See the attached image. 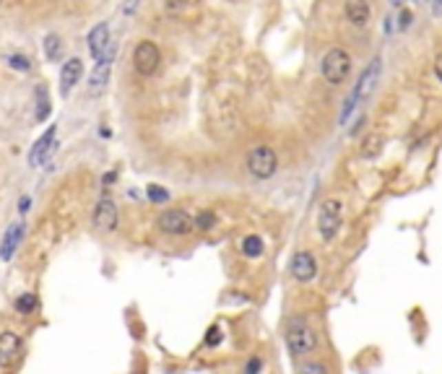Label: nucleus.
I'll use <instances>...</instances> for the list:
<instances>
[{
    "label": "nucleus",
    "mask_w": 442,
    "mask_h": 374,
    "mask_svg": "<svg viewBox=\"0 0 442 374\" xmlns=\"http://www.w3.org/2000/svg\"><path fill=\"white\" fill-rule=\"evenodd\" d=\"M377 76H380V58H375L372 63H370V68L361 73L359 83H357V89L351 91V96H354L357 102H364V99L372 94L375 83H377Z\"/></svg>",
    "instance_id": "nucleus-14"
},
{
    "label": "nucleus",
    "mask_w": 442,
    "mask_h": 374,
    "mask_svg": "<svg viewBox=\"0 0 442 374\" xmlns=\"http://www.w3.org/2000/svg\"><path fill=\"white\" fill-rule=\"evenodd\" d=\"M289 270H291V276L299 280V283H310V280L317 276V260H315L313 252H307V250H299L297 255L291 257Z\"/></svg>",
    "instance_id": "nucleus-9"
},
{
    "label": "nucleus",
    "mask_w": 442,
    "mask_h": 374,
    "mask_svg": "<svg viewBox=\"0 0 442 374\" xmlns=\"http://www.w3.org/2000/svg\"><path fill=\"white\" fill-rule=\"evenodd\" d=\"M6 63H8L13 70H21V73H29V70H32V60L26 58V55H6Z\"/></svg>",
    "instance_id": "nucleus-22"
},
{
    "label": "nucleus",
    "mask_w": 442,
    "mask_h": 374,
    "mask_svg": "<svg viewBox=\"0 0 442 374\" xmlns=\"http://www.w3.org/2000/svg\"><path fill=\"white\" fill-rule=\"evenodd\" d=\"M36 307H39V299H36L34 294H21V296L13 302V309H16L19 315H32V312H36Z\"/></svg>",
    "instance_id": "nucleus-19"
},
{
    "label": "nucleus",
    "mask_w": 442,
    "mask_h": 374,
    "mask_svg": "<svg viewBox=\"0 0 442 374\" xmlns=\"http://www.w3.org/2000/svg\"><path fill=\"white\" fill-rule=\"evenodd\" d=\"M263 369V359L260 356H253L250 362H247V366H244V374H257Z\"/></svg>",
    "instance_id": "nucleus-28"
},
{
    "label": "nucleus",
    "mask_w": 442,
    "mask_h": 374,
    "mask_svg": "<svg viewBox=\"0 0 442 374\" xmlns=\"http://www.w3.org/2000/svg\"><path fill=\"white\" fill-rule=\"evenodd\" d=\"M247 169L255 179H271L279 169V156L271 146H257L247 153Z\"/></svg>",
    "instance_id": "nucleus-4"
},
{
    "label": "nucleus",
    "mask_w": 442,
    "mask_h": 374,
    "mask_svg": "<svg viewBox=\"0 0 442 374\" xmlns=\"http://www.w3.org/2000/svg\"><path fill=\"white\" fill-rule=\"evenodd\" d=\"M190 6H193V0H167V3H164V11L180 13V11H185V8H190Z\"/></svg>",
    "instance_id": "nucleus-25"
},
{
    "label": "nucleus",
    "mask_w": 442,
    "mask_h": 374,
    "mask_svg": "<svg viewBox=\"0 0 442 374\" xmlns=\"http://www.w3.org/2000/svg\"><path fill=\"white\" fill-rule=\"evenodd\" d=\"M23 223H11L8 226V232H6V236H3V242H0V260L3 263H8L13 255H16V250H19V245H21L23 239Z\"/></svg>",
    "instance_id": "nucleus-15"
},
{
    "label": "nucleus",
    "mask_w": 442,
    "mask_h": 374,
    "mask_svg": "<svg viewBox=\"0 0 442 374\" xmlns=\"http://www.w3.org/2000/svg\"><path fill=\"white\" fill-rule=\"evenodd\" d=\"M23 353V340L13 333V330H3L0 333V369H11L19 364Z\"/></svg>",
    "instance_id": "nucleus-7"
},
{
    "label": "nucleus",
    "mask_w": 442,
    "mask_h": 374,
    "mask_svg": "<svg viewBox=\"0 0 442 374\" xmlns=\"http://www.w3.org/2000/svg\"><path fill=\"white\" fill-rule=\"evenodd\" d=\"M94 226L99 229V232H115L117 223H120V210H117V203L112 198H102L96 203V208H94V216H92Z\"/></svg>",
    "instance_id": "nucleus-8"
},
{
    "label": "nucleus",
    "mask_w": 442,
    "mask_h": 374,
    "mask_svg": "<svg viewBox=\"0 0 442 374\" xmlns=\"http://www.w3.org/2000/svg\"><path fill=\"white\" fill-rule=\"evenodd\" d=\"M380 146H383V138H380V135H372L370 140H364L361 156H364V159H372V156H377V153H380Z\"/></svg>",
    "instance_id": "nucleus-23"
},
{
    "label": "nucleus",
    "mask_w": 442,
    "mask_h": 374,
    "mask_svg": "<svg viewBox=\"0 0 442 374\" xmlns=\"http://www.w3.org/2000/svg\"><path fill=\"white\" fill-rule=\"evenodd\" d=\"M263 250H266V245H263V239H260L257 234L244 236V242H242V255L244 257H260L263 255Z\"/></svg>",
    "instance_id": "nucleus-20"
},
{
    "label": "nucleus",
    "mask_w": 442,
    "mask_h": 374,
    "mask_svg": "<svg viewBox=\"0 0 442 374\" xmlns=\"http://www.w3.org/2000/svg\"><path fill=\"white\" fill-rule=\"evenodd\" d=\"M146 198L151 200V203H167V200H169V192H167L162 185H149L146 187Z\"/></svg>",
    "instance_id": "nucleus-24"
},
{
    "label": "nucleus",
    "mask_w": 442,
    "mask_h": 374,
    "mask_svg": "<svg viewBox=\"0 0 442 374\" xmlns=\"http://www.w3.org/2000/svg\"><path fill=\"white\" fill-rule=\"evenodd\" d=\"M29 206H32V198H29V195H23V198L19 200V210H21V213H26V210H29Z\"/></svg>",
    "instance_id": "nucleus-31"
},
{
    "label": "nucleus",
    "mask_w": 442,
    "mask_h": 374,
    "mask_svg": "<svg viewBox=\"0 0 442 374\" xmlns=\"http://www.w3.org/2000/svg\"><path fill=\"white\" fill-rule=\"evenodd\" d=\"M112 55H115V50H109L107 58L96 60V68L89 76V94L92 96H102L105 94L107 83H109V73H112Z\"/></svg>",
    "instance_id": "nucleus-11"
},
{
    "label": "nucleus",
    "mask_w": 442,
    "mask_h": 374,
    "mask_svg": "<svg viewBox=\"0 0 442 374\" xmlns=\"http://www.w3.org/2000/svg\"><path fill=\"white\" fill-rule=\"evenodd\" d=\"M156 226H159L164 234H172V236H185V234L196 232L193 219L187 216L185 210H177V208H169V210H164V213H159Z\"/></svg>",
    "instance_id": "nucleus-6"
},
{
    "label": "nucleus",
    "mask_w": 442,
    "mask_h": 374,
    "mask_svg": "<svg viewBox=\"0 0 442 374\" xmlns=\"http://www.w3.org/2000/svg\"><path fill=\"white\" fill-rule=\"evenodd\" d=\"M370 16H372V8L367 0H346V19L354 26H367Z\"/></svg>",
    "instance_id": "nucleus-16"
},
{
    "label": "nucleus",
    "mask_w": 442,
    "mask_h": 374,
    "mask_svg": "<svg viewBox=\"0 0 442 374\" xmlns=\"http://www.w3.org/2000/svg\"><path fill=\"white\" fill-rule=\"evenodd\" d=\"M138 3H140V0H125L123 13H125V16H133V13H136V8H138Z\"/></svg>",
    "instance_id": "nucleus-30"
},
{
    "label": "nucleus",
    "mask_w": 442,
    "mask_h": 374,
    "mask_svg": "<svg viewBox=\"0 0 442 374\" xmlns=\"http://www.w3.org/2000/svg\"><path fill=\"white\" fill-rule=\"evenodd\" d=\"M221 338H224V336H221L219 327H211L209 333H206V346H211V349H213V346H219V343H221Z\"/></svg>",
    "instance_id": "nucleus-27"
},
{
    "label": "nucleus",
    "mask_w": 442,
    "mask_h": 374,
    "mask_svg": "<svg viewBox=\"0 0 442 374\" xmlns=\"http://www.w3.org/2000/svg\"><path fill=\"white\" fill-rule=\"evenodd\" d=\"M403 3H406V0H390V6H396V8H401Z\"/></svg>",
    "instance_id": "nucleus-34"
},
{
    "label": "nucleus",
    "mask_w": 442,
    "mask_h": 374,
    "mask_svg": "<svg viewBox=\"0 0 442 374\" xmlns=\"http://www.w3.org/2000/svg\"><path fill=\"white\" fill-rule=\"evenodd\" d=\"M55 125H50L47 128V133L42 135V138L34 143V148H32V153H29V164L32 166H42V164L52 156V153L58 151V140H55Z\"/></svg>",
    "instance_id": "nucleus-12"
},
{
    "label": "nucleus",
    "mask_w": 442,
    "mask_h": 374,
    "mask_svg": "<svg viewBox=\"0 0 442 374\" xmlns=\"http://www.w3.org/2000/svg\"><path fill=\"white\" fill-rule=\"evenodd\" d=\"M159 63H162V52H159L156 42H151V39H143V42H138V47L133 50V68H136V73L143 76V78L154 76V73L159 70Z\"/></svg>",
    "instance_id": "nucleus-5"
},
{
    "label": "nucleus",
    "mask_w": 442,
    "mask_h": 374,
    "mask_svg": "<svg viewBox=\"0 0 442 374\" xmlns=\"http://www.w3.org/2000/svg\"><path fill=\"white\" fill-rule=\"evenodd\" d=\"M434 73H437V78L442 81V52L434 58Z\"/></svg>",
    "instance_id": "nucleus-32"
},
{
    "label": "nucleus",
    "mask_w": 442,
    "mask_h": 374,
    "mask_svg": "<svg viewBox=\"0 0 442 374\" xmlns=\"http://www.w3.org/2000/svg\"><path fill=\"white\" fill-rule=\"evenodd\" d=\"M341 223H344V206H341V200L336 198L326 200L320 206V213H317V232H320V236L326 242L336 239V234L341 232Z\"/></svg>",
    "instance_id": "nucleus-3"
},
{
    "label": "nucleus",
    "mask_w": 442,
    "mask_h": 374,
    "mask_svg": "<svg viewBox=\"0 0 442 374\" xmlns=\"http://www.w3.org/2000/svg\"><path fill=\"white\" fill-rule=\"evenodd\" d=\"M81 73L83 63L78 58H70L63 63V68H60V94H63V99L70 96V91L76 89V83L81 81Z\"/></svg>",
    "instance_id": "nucleus-13"
},
{
    "label": "nucleus",
    "mask_w": 442,
    "mask_h": 374,
    "mask_svg": "<svg viewBox=\"0 0 442 374\" xmlns=\"http://www.w3.org/2000/svg\"><path fill=\"white\" fill-rule=\"evenodd\" d=\"M34 99H36V122H45L50 112H52V104H50V91H47V86H36L34 91Z\"/></svg>",
    "instance_id": "nucleus-17"
},
{
    "label": "nucleus",
    "mask_w": 442,
    "mask_h": 374,
    "mask_svg": "<svg viewBox=\"0 0 442 374\" xmlns=\"http://www.w3.org/2000/svg\"><path fill=\"white\" fill-rule=\"evenodd\" d=\"M323 78H326L330 86H338V83H344L349 78L351 73V58L346 50H341V47H333V50H328L326 58H323Z\"/></svg>",
    "instance_id": "nucleus-2"
},
{
    "label": "nucleus",
    "mask_w": 442,
    "mask_h": 374,
    "mask_svg": "<svg viewBox=\"0 0 442 374\" xmlns=\"http://www.w3.org/2000/svg\"><path fill=\"white\" fill-rule=\"evenodd\" d=\"M193 223H196L198 232H211V229L216 226V213H213V210H200L198 216L193 219Z\"/></svg>",
    "instance_id": "nucleus-21"
},
{
    "label": "nucleus",
    "mask_w": 442,
    "mask_h": 374,
    "mask_svg": "<svg viewBox=\"0 0 442 374\" xmlns=\"http://www.w3.org/2000/svg\"><path fill=\"white\" fill-rule=\"evenodd\" d=\"M299 374H330L323 366V364H317V362H310V364H304L302 369H299Z\"/></svg>",
    "instance_id": "nucleus-26"
},
{
    "label": "nucleus",
    "mask_w": 442,
    "mask_h": 374,
    "mask_svg": "<svg viewBox=\"0 0 442 374\" xmlns=\"http://www.w3.org/2000/svg\"><path fill=\"white\" fill-rule=\"evenodd\" d=\"M0 3H3V0H0Z\"/></svg>",
    "instance_id": "nucleus-35"
},
{
    "label": "nucleus",
    "mask_w": 442,
    "mask_h": 374,
    "mask_svg": "<svg viewBox=\"0 0 442 374\" xmlns=\"http://www.w3.org/2000/svg\"><path fill=\"white\" fill-rule=\"evenodd\" d=\"M286 346L294 356H307L313 353L315 346H317V336L315 330L307 325L304 317H291L289 325H286Z\"/></svg>",
    "instance_id": "nucleus-1"
},
{
    "label": "nucleus",
    "mask_w": 442,
    "mask_h": 374,
    "mask_svg": "<svg viewBox=\"0 0 442 374\" xmlns=\"http://www.w3.org/2000/svg\"><path fill=\"white\" fill-rule=\"evenodd\" d=\"M411 21H414V13L403 11V13H401V21H398V29H408V26H411Z\"/></svg>",
    "instance_id": "nucleus-29"
},
{
    "label": "nucleus",
    "mask_w": 442,
    "mask_h": 374,
    "mask_svg": "<svg viewBox=\"0 0 442 374\" xmlns=\"http://www.w3.org/2000/svg\"><path fill=\"white\" fill-rule=\"evenodd\" d=\"M42 47H45V58L50 60V63H58V60L63 58V39H60L58 34H47L45 39H42Z\"/></svg>",
    "instance_id": "nucleus-18"
},
{
    "label": "nucleus",
    "mask_w": 442,
    "mask_h": 374,
    "mask_svg": "<svg viewBox=\"0 0 442 374\" xmlns=\"http://www.w3.org/2000/svg\"><path fill=\"white\" fill-rule=\"evenodd\" d=\"M432 11L434 16H442V0H432Z\"/></svg>",
    "instance_id": "nucleus-33"
},
{
    "label": "nucleus",
    "mask_w": 442,
    "mask_h": 374,
    "mask_svg": "<svg viewBox=\"0 0 442 374\" xmlns=\"http://www.w3.org/2000/svg\"><path fill=\"white\" fill-rule=\"evenodd\" d=\"M112 32H109V26L107 23H96L92 32H89V52H92L94 60H102L109 55V50H115L112 47Z\"/></svg>",
    "instance_id": "nucleus-10"
}]
</instances>
